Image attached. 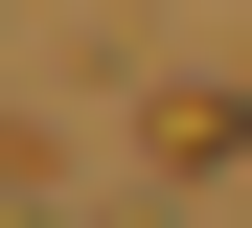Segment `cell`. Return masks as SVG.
<instances>
[{
  "instance_id": "1",
  "label": "cell",
  "mask_w": 252,
  "mask_h": 228,
  "mask_svg": "<svg viewBox=\"0 0 252 228\" xmlns=\"http://www.w3.org/2000/svg\"><path fill=\"white\" fill-rule=\"evenodd\" d=\"M138 137H160V160H184V182H206V160H252V91H229V69H206V91H160V114H138Z\"/></svg>"
},
{
  "instance_id": "2",
  "label": "cell",
  "mask_w": 252,
  "mask_h": 228,
  "mask_svg": "<svg viewBox=\"0 0 252 228\" xmlns=\"http://www.w3.org/2000/svg\"><path fill=\"white\" fill-rule=\"evenodd\" d=\"M69 205V160H46V114H0V228H46Z\"/></svg>"
}]
</instances>
